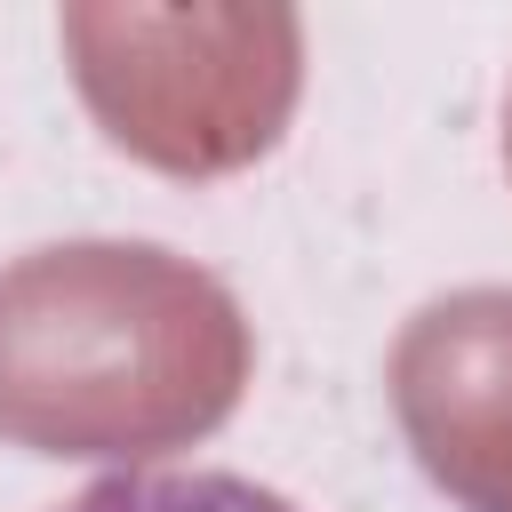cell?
Returning <instances> with one entry per match:
<instances>
[{"mask_svg": "<svg viewBox=\"0 0 512 512\" xmlns=\"http://www.w3.org/2000/svg\"><path fill=\"white\" fill-rule=\"evenodd\" d=\"M96 320V240L0 272V432L40 456H128L208 432L240 400L248 344L208 272L168 256L128 328Z\"/></svg>", "mask_w": 512, "mask_h": 512, "instance_id": "1", "label": "cell"}, {"mask_svg": "<svg viewBox=\"0 0 512 512\" xmlns=\"http://www.w3.org/2000/svg\"><path fill=\"white\" fill-rule=\"evenodd\" d=\"M392 408L464 512H512V288L424 304L392 344Z\"/></svg>", "mask_w": 512, "mask_h": 512, "instance_id": "2", "label": "cell"}, {"mask_svg": "<svg viewBox=\"0 0 512 512\" xmlns=\"http://www.w3.org/2000/svg\"><path fill=\"white\" fill-rule=\"evenodd\" d=\"M56 512H296L280 488L240 480V472H208V464H160V472H112L96 488H80Z\"/></svg>", "mask_w": 512, "mask_h": 512, "instance_id": "3", "label": "cell"}, {"mask_svg": "<svg viewBox=\"0 0 512 512\" xmlns=\"http://www.w3.org/2000/svg\"><path fill=\"white\" fill-rule=\"evenodd\" d=\"M504 152H512V136H504Z\"/></svg>", "mask_w": 512, "mask_h": 512, "instance_id": "4", "label": "cell"}]
</instances>
